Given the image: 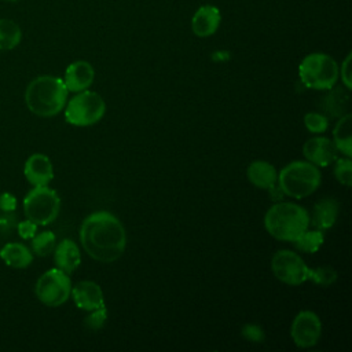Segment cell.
Segmentation results:
<instances>
[{"mask_svg": "<svg viewBox=\"0 0 352 352\" xmlns=\"http://www.w3.org/2000/svg\"><path fill=\"white\" fill-rule=\"evenodd\" d=\"M37 224L33 223L32 220L26 219V220H22V221H18L16 224V232L18 235L22 238V239H32L36 232H37Z\"/></svg>", "mask_w": 352, "mask_h": 352, "instance_id": "4dcf8cb0", "label": "cell"}, {"mask_svg": "<svg viewBox=\"0 0 352 352\" xmlns=\"http://www.w3.org/2000/svg\"><path fill=\"white\" fill-rule=\"evenodd\" d=\"M67 94L62 78L44 74L29 82L25 91V103L38 117H54L65 109Z\"/></svg>", "mask_w": 352, "mask_h": 352, "instance_id": "7a4b0ae2", "label": "cell"}, {"mask_svg": "<svg viewBox=\"0 0 352 352\" xmlns=\"http://www.w3.org/2000/svg\"><path fill=\"white\" fill-rule=\"evenodd\" d=\"M271 270L276 279L280 282L297 286L309 279L311 268L307 267L304 260L292 250H278L271 258Z\"/></svg>", "mask_w": 352, "mask_h": 352, "instance_id": "9c48e42d", "label": "cell"}, {"mask_svg": "<svg viewBox=\"0 0 352 352\" xmlns=\"http://www.w3.org/2000/svg\"><path fill=\"white\" fill-rule=\"evenodd\" d=\"M54 261L56 268L62 270L66 274H72L81 261V254L77 243L73 239H62L55 245L54 249Z\"/></svg>", "mask_w": 352, "mask_h": 352, "instance_id": "2e32d148", "label": "cell"}, {"mask_svg": "<svg viewBox=\"0 0 352 352\" xmlns=\"http://www.w3.org/2000/svg\"><path fill=\"white\" fill-rule=\"evenodd\" d=\"M304 125L305 128L311 132V133H323L327 126H329V120L327 117H324L323 114L320 113H315V111H311V113H307L304 116Z\"/></svg>", "mask_w": 352, "mask_h": 352, "instance_id": "484cf974", "label": "cell"}, {"mask_svg": "<svg viewBox=\"0 0 352 352\" xmlns=\"http://www.w3.org/2000/svg\"><path fill=\"white\" fill-rule=\"evenodd\" d=\"M4 1H11L12 3V1H19V0H4Z\"/></svg>", "mask_w": 352, "mask_h": 352, "instance_id": "836d02e7", "label": "cell"}, {"mask_svg": "<svg viewBox=\"0 0 352 352\" xmlns=\"http://www.w3.org/2000/svg\"><path fill=\"white\" fill-rule=\"evenodd\" d=\"M330 94L324 99V110L333 116L341 117L348 103V92L342 89H329Z\"/></svg>", "mask_w": 352, "mask_h": 352, "instance_id": "cb8c5ba5", "label": "cell"}, {"mask_svg": "<svg viewBox=\"0 0 352 352\" xmlns=\"http://www.w3.org/2000/svg\"><path fill=\"white\" fill-rule=\"evenodd\" d=\"M16 214L14 212H3L0 213V235H10L11 231L16 228Z\"/></svg>", "mask_w": 352, "mask_h": 352, "instance_id": "f1b7e54d", "label": "cell"}, {"mask_svg": "<svg viewBox=\"0 0 352 352\" xmlns=\"http://www.w3.org/2000/svg\"><path fill=\"white\" fill-rule=\"evenodd\" d=\"M246 176L249 182L263 190H270L272 191L275 187V183L278 180V172L275 166L267 161H253L246 170Z\"/></svg>", "mask_w": 352, "mask_h": 352, "instance_id": "e0dca14e", "label": "cell"}, {"mask_svg": "<svg viewBox=\"0 0 352 352\" xmlns=\"http://www.w3.org/2000/svg\"><path fill=\"white\" fill-rule=\"evenodd\" d=\"M221 22V14L217 7L205 4L199 7L191 19L192 33L198 37H209L219 29Z\"/></svg>", "mask_w": 352, "mask_h": 352, "instance_id": "9a60e30c", "label": "cell"}, {"mask_svg": "<svg viewBox=\"0 0 352 352\" xmlns=\"http://www.w3.org/2000/svg\"><path fill=\"white\" fill-rule=\"evenodd\" d=\"M16 209V198L11 192L0 194V210L14 212Z\"/></svg>", "mask_w": 352, "mask_h": 352, "instance_id": "d6a6232c", "label": "cell"}, {"mask_svg": "<svg viewBox=\"0 0 352 352\" xmlns=\"http://www.w3.org/2000/svg\"><path fill=\"white\" fill-rule=\"evenodd\" d=\"M89 312L91 314L88 316H85V319H84V326L89 331H99L104 326L106 319H107L106 305L102 307V308L89 311Z\"/></svg>", "mask_w": 352, "mask_h": 352, "instance_id": "83f0119b", "label": "cell"}, {"mask_svg": "<svg viewBox=\"0 0 352 352\" xmlns=\"http://www.w3.org/2000/svg\"><path fill=\"white\" fill-rule=\"evenodd\" d=\"M337 147L333 140L326 136H314L304 143L302 154L305 160L318 168L327 166L337 160Z\"/></svg>", "mask_w": 352, "mask_h": 352, "instance_id": "8fae6325", "label": "cell"}, {"mask_svg": "<svg viewBox=\"0 0 352 352\" xmlns=\"http://www.w3.org/2000/svg\"><path fill=\"white\" fill-rule=\"evenodd\" d=\"M106 111L103 98L94 91L77 92L66 104L65 120L74 126H89L102 120Z\"/></svg>", "mask_w": 352, "mask_h": 352, "instance_id": "52a82bcc", "label": "cell"}, {"mask_svg": "<svg viewBox=\"0 0 352 352\" xmlns=\"http://www.w3.org/2000/svg\"><path fill=\"white\" fill-rule=\"evenodd\" d=\"M74 304L84 311H94L104 307V297L100 286L94 280H80L70 292Z\"/></svg>", "mask_w": 352, "mask_h": 352, "instance_id": "7c38bea8", "label": "cell"}, {"mask_svg": "<svg viewBox=\"0 0 352 352\" xmlns=\"http://www.w3.org/2000/svg\"><path fill=\"white\" fill-rule=\"evenodd\" d=\"M56 245V236L52 231H41V232H36V235L32 238V253L40 256V257H45L50 253L54 252Z\"/></svg>", "mask_w": 352, "mask_h": 352, "instance_id": "603a6c76", "label": "cell"}, {"mask_svg": "<svg viewBox=\"0 0 352 352\" xmlns=\"http://www.w3.org/2000/svg\"><path fill=\"white\" fill-rule=\"evenodd\" d=\"M309 226L308 212L293 202H278L264 216V227L279 241H296Z\"/></svg>", "mask_w": 352, "mask_h": 352, "instance_id": "3957f363", "label": "cell"}, {"mask_svg": "<svg viewBox=\"0 0 352 352\" xmlns=\"http://www.w3.org/2000/svg\"><path fill=\"white\" fill-rule=\"evenodd\" d=\"M351 59H352V55L348 54L345 56V59L342 60L341 63V81L344 84V87L351 91L352 88V72H351Z\"/></svg>", "mask_w": 352, "mask_h": 352, "instance_id": "1f68e13d", "label": "cell"}, {"mask_svg": "<svg viewBox=\"0 0 352 352\" xmlns=\"http://www.w3.org/2000/svg\"><path fill=\"white\" fill-rule=\"evenodd\" d=\"M309 279L314 280L316 285L330 286V285H333L336 282L337 272L331 267H327V265L318 267V268H314V270L311 268Z\"/></svg>", "mask_w": 352, "mask_h": 352, "instance_id": "4316f807", "label": "cell"}, {"mask_svg": "<svg viewBox=\"0 0 352 352\" xmlns=\"http://www.w3.org/2000/svg\"><path fill=\"white\" fill-rule=\"evenodd\" d=\"M242 336L253 342H261L265 338V334L263 331V329L258 324H253V323H248L242 327Z\"/></svg>", "mask_w": 352, "mask_h": 352, "instance_id": "f546056e", "label": "cell"}, {"mask_svg": "<svg viewBox=\"0 0 352 352\" xmlns=\"http://www.w3.org/2000/svg\"><path fill=\"white\" fill-rule=\"evenodd\" d=\"M22 40V30L16 22L0 18V52L14 50Z\"/></svg>", "mask_w": 352, "mask_h": 352, "instance_id": "44dd1931", "label": "cell"}, {"mask_svg": "<svg viewBox=\"0 0 352 352\" xmlns=\"http://www.w3.org/2000/svg\"><path fill=\"white\" fill-rule=\"evenodd\" d=\"M72 292V280L69 274L59 268L45 271L36 282V297L48 307H59L67 301Z\"/></svg>", "mask_w": 352, "mask_h": 352, "instance_id": "ba28073f", "label": "cell"}, {"mask_svg": "<svg viewBox=\"0 0 352 352\" xmlns=\"http://www.w3.org/2000/svg\"><path fill=\"white\" fill-rule=\"evenodd\" d=\"M26 180L34 186H48L54 179V168L51 160L41 153L32 154L23 166Z\"/></svg>", "mask_w": 352, "mask_h": 352, "instance_id": "4fadbf2b", "label": "cell"}, {"mask_svg": "<svg viewBox=\"0 0 352 352\" xmlns=\"http://www.w3.org/2000/svg\"><path fill=\"white\" fill-rule=\"evenodd\" d=\"M80 242L87 254L94 260L113 263L125 252L126 234L118 217L107 210H99L82 220Z\"/></svg>", "mask_w": 352, "mask_h": 352, "instance_id": "6da1fadb", "label": "cell"}, {"mask_svg": "<svg viewBox=\"0 0 352 352\" xmlns=\"http://www.w3.org/2000/svg\"><path fill=\"white\" fill-rule=\"evenodd\" d=\"M1 260L12 268H26L33 261L32 250L21 242L6 243L0 250Z\"/></svg>", "mask_w": 352, "mask_h": 352, "instance_id": "d6986e66", "label": "cell"}, {"mask_svg": "<svg viewBox=\"0 0 352 352\" xmlns=\"http://www.w3.org/2000/svg\"><path fill=\"white\" fill-rule=\"evenodd\" d=\"M324 242V235L320 230L308 231V228L296 239L293 241L294 246L305 253H315L320 249Z\"/></svg>", "mask_w": 352, "mask_h": 352, "instance_id": "7402d4cb", "label": "cell"}, {"mask_svg": "<svg viewBox=\"0 0 352 352\" xmlns=\"http://www.w3.org/2000/svg\"><path fill=\"white\" fill-rule=\"evenodd\" d=\"M95 72L89 62L87 60H76L70 63L63 76V82L69 92H81L88 89L94 82Z\"/></svg>", "mask_w": 352, "mask_h": 352, "instance_id": "5bb4252c", "label": "cell"}, {"mask_svg": "<svg viewBox=\"0 0 352 352\" xmlns=\"http://www.w3.org/2000/svg\"><path fill=\"white\" fill-rule=\"evenodd\" d=\"M351 126H352V116L351 113H345L337 121L333 129V142L338 151H341L345 157H352V136H351Z\"/></svg>", "mask_w": 352, "mask_h": 352, "instance_id": "ffe728a7", "label": "cell"}, {"mask_svg": "<svg viewBox=\"0 0 352 352\" xmlns=\"http://www.w3.org/2000/svg\"><path fill=\"white\" fill-rule=\"evenodd\" d=\"M279 188L292 198H305L320 186L322 175L316 165L308 161H293L278 173Z\"/></svg>", "mask_w": 352, "mask_h": 352, "instance_id": "277c9868", "label": "cell"}, {"mask_svg": "<svg viewBox=\"0 0 352 352\" xmlns=\"http://www.w3.org/2000/svg\"><path fill=\"white\" fill-rule=\"evenodd\" d=\"M340 74V67L334 58L323 52L307 55L298 65V76L307 88L329 91L334 88Z\"/></svg>", "mask_w": 352, "mask_h": 352, "instance_id": "5b68a950", "label": "cell"}, {"mask_svg": "<svg viewBox=\"0 0 352 352\" xmlns=\"http://www.w3.org/2000/svg\"><path fill=\"white\" fill-rule=\"evenodd\" d=\"M338 217V202L334 198H323L314 205L309 224L316 230H329L334 226Z\"/></svg>", "mask_w": 352, "mask_h": 352, "instance_id": "ac0fdd59", "label": "cell"}, {"mask_svg": "<svg viewBox=\"0 0 352 352\" xmlns=\"http://www.w3.org/2000/svg\"><path fill=\"white\" fill-rule=\"evenodd\" d=\"M334 176L336 179L345 187L352 186V161L349 157L337 158L334 165Z\"/></svg>", "mask_w": 352, "mask_h": 352, "instance_id": "d4e9b609", "label": "cell"}, {"mask_svg": "<svg viewBox=\"0 0 352 352\" xmlns=\"http://www.w3.org/2000/svg\"><path fill=\"white\" fill-rule=\"evenodd\" d=\"M60 198L48 186H34L23 198V212L26 219L37 226L51 224L59 214Z\"/></svg>", "mask_w": 352, "mask_h": 352, "instance_id": "8992f818", "label": "cell"}, {"mask_svg": "<svg viewBox=\"0 0 352 352\" xmlns=\"http://www.w3.org/2000/svg\"><path fill=\"white\" fill-rule=\"evenodd\" d=\"M293 342L300 348H309L318 344L322 336V322L319 316L308 309L300 311L290 327Z\"/></svg>", "mask_w": 352, "mask_h": 352, "instance_id": "30bf717a", "label": "cell"}]
</instances>
